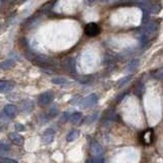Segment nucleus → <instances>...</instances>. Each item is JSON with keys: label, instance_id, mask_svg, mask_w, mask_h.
Masks as SVG:
<instances>
[{"label": "nucleus", "instance_id": "nucleus-1", "mask_svg": "<svg viewBox=\"0 0 163 163\" xmlns=\"http://www.w3.org/2000/svg\"><path fill=\"white\" fill-rule=\"evenodd\" d=\"M53 98H54V95L52 92L50 91L44 92L39 96L38 102H39V104L41 106H46V105H49V104L53 101Z\"/></svg>", "mask_w": 163, "mask_h": 163}, {"label": "nucleus", "instance_id": "nucleus-2", "mask_svg": "<svg viewBox=\"0 0 163 163\" xmlns=\"http://www.w3.org/2000/svg\"><path fill=\"white\" fill-rule=\"evenodd\" d=\"M98 102V97L96 94H91L89 96H87L86 98H84L81 102V105L83 108H90V107H93L96 105Z\"/></svg>", "mask_w": 163, "mask_h": 163}, {"label": "nucleus", "instance_id": "nucleus-3", "mask_svg": "<svg viewBox=\"0 0 163 163\" xmlns=\"http://www.w3.org/2000/svg\"><path fill=\"white\" fill-rule=\"evenodd\" d=\"M99 32H100V29H99L98 25L95 24V23H90L85 28V33L90 37L97 36L99 34Z\"/></svg>", "mask_w": 163, "mask_h": 163}, {"label": "nucleus", "instance_id": "nucleus-4", "mask_svg": "<svg viewBox=\"0 0 163 163\" xmlns=\"http://www.w3.org/2000/svg\"><path fill=\"white\" fill-rule=\"evenodd\" d=\"M3 113L7 117L9 118H12V117H16L19 113V109L16 105H12V104H7V105L4 106L3 108Z\"/></svg>", "mask_w": 163, "mask_h": 163}, {"label": "nucleus", "instance_id": "nucleus-5", "mask_svg": "<svg viewBox=\"0 0 163 163\" xmlns=\"http://www.w3.org/2000/svg\"><path fill=\"white\" fill-rule=\"evenodd\" d=\"M8 138L13 144H16V146H23L25 143V139L23 138V136H20L17 133H9L8 134Z\"/></svg>", "mask_w": 163, "mask_h": 163}, {"label": "nucleus", "instance_id": "nucleus-6", "mask_svg": "<svg viewBox=\"0 0 163 163\" xmlns=\"http://www.w3.org/2000/svg\"><path fill=\"white\" fill-rule=\"evenodd\" d=\"M55 130L52 129H48L44 132V135L42 137V141L44 144H51L54 141Z\"/></svg>", "mask_w": 163, "mask_h": 163}, {"label": "nucleus", "instance_id": "nucleus-7", "mask_svg": "<svg viewBox=\"0 0 163 163\" xmlns=\"http://www.w3.org/2000/svg\"><path fill=\"white\" fill-rule=\"evenodd\" d=\"M14 87V83L9 81H0V93H7Z\"/></svg>", "mask_w": 163, "mask_h": 163}, {"label": "nucleus", "instance_id": "nucleus-8", "mask_svg": "<svg viewBox=\"0 0 163 163\" xmlns=\"http://www.w3.org/2000/svg\"><path fill=\"white\" fill-rule=\"evenodd\" d=\"M142 140H143V142H144V144H146V145H150L151 143L153 142V140H154L153 130H152V129L147 130L146 132H145L144 134H143V136H142Z\"/></svg>", "mask_w": 163, "mask_h": 163}, {"label": "nucleus", "instance_id": "nucleus-9", "mask_svg": "<svg viewBox=\"0 0 163 163\" xmlns=\"http://www.w3.org/2000/svg\"><path fill=\"white\" fill-rule=\"evenodd\" d=\"M20 108H22V110L26 113H30L32 112V110L34 109V103L32 100H29V99H27V100H24L22 102V104H20Z\"/></svg>", "mask_w": 163, "mask_h": 163}, {"label": "nucleus", "instance_id": "nucleus-10", "mask_svg": "<svg viewBox=\"0 0 163 163\" xmlns=\"http://www.w3.org/2000/svg\"><path fill=\"white\" fill-rule=\"evenodd\" d=\"M91 153L94 156H101L103 154V147L99 143H93L91 146Z\"/></svg>", "mask_w": 163, "mask_h": 163}, {"label": "nucleus", "instance_id": "nucleus-11", "mask_svg": "<svg viewBox=\"0 0 163 163\" xmlns=\"http://www.w3.org/2000/svg\"><path fill=\"white\" fill-rule=\"evenodd\" d=\"M82 117H83V114H82L81 112H75V113H72L71 115H69V118H68V120L71 122V123H78V121L81 120Z\"/></svg>", "mask_w": 163, "mask_h": 163}, {"label": "nucleus", "instance_id": "nucleus-12", "mask_svg": "<svg viewBox=\"0 0 163 163\" xmlns=\"http://www.w3.org/2000/svg\"><path fill=\"white\" fill-rule=\"evenodd\" d=\"M78 136H80V132H78V130H72L68 134V136H66V141L72 142V141H75V140H77L78 138Z\"/></svg>", "mask_w": 163, "mask_h": 163}, {"label": "nucleus", "instance_id": "nucleus-13", "mask_svg": "<svg viewBox=\"0 0 163 163\" xmlns=\"http://www.w3.org/2000/svg\"><path fill=\"white\" fill-rule=\"evenodd\" d=\"M14 65H16V62H14L12 59H7V60H5L3 62L0 63V68L10 69V68H12Z\"/></svg>", "mask_w": 163, "mask_h": 163}, {"label": "nucleus", "instance_id": "nucleus-14", "mask_svg": "<svg viewBox=\"0 0 163 163\" xmlns=\"http://www.w3.org/2000/svg\"><path fill=\"white\" fill-rule=\"evenodd\" d=\"M139 63H140V61L139 59H134L132 60L129 63V65H127V71H135L137 68L139 66Z\"/></svg>", "mask_w": 163, "mask_h": 163}, {"label": "nucleus", "instance_id": "nucleus-15", "mask_svg": "<svg viewBox=\"0 0 163 163\" xmlns=\"http://www.w3.org/2000/svg\"><path fill=\"white\" fill-rule=\"evenodd\" d=\"M52 84H55V85H64V84H68V81L64 78H52Z\"/></svg>", "mask_w": 163, "mask_h": 163}, {"label": "nucleus", "instance_id": "nucleus-16", "mask_svg": "<svg viewBox=\"0 0 163 163\" xmlns=\"http://www.w3.org/2000/svg\"><path fill=\"white\" fill-rule=\"evenodd\" d=\"M68 71H71V72L75 71V62L74 58H69V59H68Z\"/></svg>", "mask_w": 163, "mask_h": 163}, {"label": "nucleus", "instance_id": "nucleus-17", "mask_svg": "<svg viewBox=\"0 0 163 163\" xmlns=\"http://www.w3.org/2000/svg\"><path fill=\"white\" fill-rule=\"evenodd\" d=\"M143 92H144V86L142 85L141 83L139 84V85H137L136 89H135V94L136 96H138V97H141Z\"/></svg>", "mask_w": 163, "mask_h": 163}, {"label": "nucleus", "instance_id": "nucleus-18", "mask_svg": "<svg viewBox=\"0 0 163 163\" xmlns=\"http://www.w3.org/2000/svg\"><path fill=\"white\" fill-rule=\"evenodd\" d=\"M154 78H157V80H160V81H163V66L160 68L159 69H157L154 74Z\"/></svg>", "mask_w": 163, "mask_h": 163}, {"label": "nucleus", "instance_id": "nucleus-19", "mask_svg": "<svg viewBox=\"0 0 163 163\" xmlns=\"http://www.w3.org/2000/svg\"><path fill=\"white\" fill-rule=\"evenodd\" d=\"M132 78H133L132 75H127V77L123 78H121V80L118 82V87H119V88H121L122 86H124V85H126V84L127 83V82L132 80Z\"/></svg>", "mask_w": 163, "mask_h": 163}, {"label": "nucleus", "instance_id": "nucleus-20", "mask_svg": "<svg viewBox=\"0 0 163 163\" xmlns=\"http://www.w3.org/2000/svg\"><path fill=\"white\" fill-rule=\"evenodd\" d=\"M97 117H98V112H96V113H94V114H92L91 116H89L88 119H87V121H86V123H88V124L92 123V122H94L96 119H97Z\"/></svg>", "mask_w": 163, "mask_h": 163}, {"label": "nucleus", "instance_id": "nucleus-21", "mask_svg": "<svg viewBox=\"0 0 163 163\" xmlns=\"http://www.w3.org/2000/svg\"><path fill=\"white\" fill-rule=\"evenodd\" d=\"M0 163H19L17 161L10 158H6V157H3V158H0Z\"/></svg>", "mask_w": 163, "mask_h": 163}, {"label": "nucleus", "instance_id": "nucleus-22", "mask_svg": "<svg viewBox=\"0 0 163 163\" xmlns=\"http://www.w3.org/2000/svg\"><path fill=\"white\" fill-rule=\"evenodd\" d=\"M91 163H104V159L101 158L100 156H95L94 158L91 160Z\"/></svg>", "mask_w": 163, "mask_h": 163}, {"label": "nucleus", "instance_id": "nucleus-23", "mask_svg": "<svg viewBox=\"0 0 163 163\" xmlns=\"http://www.w3.org/2000/svg\"><path fill=\"white\" fill-rule=\"evenodd\" d=\"M16 129L17 132H25L26 130V127L22 123H16Z\"/></svg>", "mask_w": 163, "mask_h": 163}, {"label": "nucleus", "instance_id": "nucleus-24", "mask_svg": "<svg viewBox=\"0 0 163 163\" xmlns=\"http://www.w3.org/2000/svg\"><path fill=\"white\" fill-rule=\"evenodd\" d=\"M57 113H58V111H57V108L56 107H53V108H51L50 110H49V114H50V116L51 117H53V116H55V115H57Z\"/></svg>", "mask_w": 163, "mask_h": 163}, {"label": "nucleus", "instance_id": "nucleus-25", "mask_svg": "<svg viewBox=\"0 0 163 163\" xmlns=\"http://www.w3.org/2000/svg\"><path fill=\"white\" fill-rule=\"evenodd\" d=\"M0 150H2V151H9L10 150V147L8 146L7 144H0Z\"/></svg>", "mask_w": 163, "mask_h": 163}, {"label": "nucleus", "instance_id": "nucleus-26", "mask_svg": "<svg viewBox=\"0 0 163 163\" xmlns=\"http://www.w3.org/2000/svg\"><path fill=\"white\" fill-rule=\"evenodd\" d=\"M124 96H126V93H123V94H121V95H120V97H118V98H117V101H120L121 99H123V98H124Z\"/></svg>", "mask_w": 163, "mask_h": 163}, {"label": "nucleus", "instance_id": "nucleus-27", "mask_svg": "<svg viewBox=\"0 0 163 163\" xmlns=\"http://www.w3.org/2000/svg\"><path fill=\"white\" fill-rule=\"evenodd\" d=\"M86 163H91V161H90V160H87Z\"/></svg>", "mask_w": 163, "mask_h": 163}, {"label": "nucleus", "instance_id": "nucleus-28", "mask_svg": "<svg viewBox=\"0 0 163 163\" xmlns=\"http://www.w3.org/2000/svg\"><path fill=\"white\" fill-rule=\"evenodd\" d=\"M8 1H13V0H8Z\"/></svg>", "mask_w": 163, "mask_h": 163}, {"label": "nucleus", "instance_id": "nucleus-29", "mask_svg": "<svg viewBox=\"0 0 163 163\" xmlns=\"http://www.w3.org/2000/svg\"><path fill=\"white\" fill-rule=\"evenodd\" d=\"M24 1H26V0H24Z\"/></svg>", "mask_w": 163, "mask_h": 163}]
</instances>
